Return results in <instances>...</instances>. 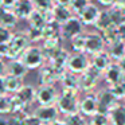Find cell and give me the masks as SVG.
<instances>
[{
	"label": "cell",
	"instance_id": "50",
	"mask_svg": "<svg viewBox=\"0 0 125 125\" xmlns=\"http://www.w3.org/2000/svg\"><path fill=\"white\" fill-rule=\"evenodd\" d=\"M6 92V85H4V77H0V94H4Z\"/></svg>",
	"mask_w": 125,
	"mask_h": 125
},
{
	"label": "cell",
	"instance_id": "58",
	"mask_svg": "<svg viewBox=\"0 0 125 125\" xmlns=\"http://www.w3.org/2000/svg\"><path fill=\"white\" fill-rule=\"evenodd\" d=\"M124 101H125V100H124Z\"/></svg>",
	"mask_w": 125,
	"mask_h": 125
},
{
	"label": "cell",
	"instance_id": "47",
	"mask_svg": "<svg viewBox=\"0 0 125 125\" xmlns=\"http://www.w3.org/2000/svg\"><path fill=\"white\" fill-rule=\"evenodd\" d=\"M114 6H116L117 8H118L120 11H121L122 14L125 15V0H116V3H114Z\"/></svg>",
	"mask_w": 125,
	"mask_h": 125
},
{
	"label": "cell",
	"instance_id": "23",
	"mask_svg": "<svg viewBox=\"0 0 125 125\" xmlns=\"http://www.w3.org/2000/svg\"><path fill=\"white\" fill-rule=\"evenodd\" d=\"M23 102L27 106H30L32 102H35L36 97V87H34L32 85H23V87L18 93H15Z\"/></svg>",
	"mask_w": 125,
	"mask_h": 125
},
{
	"label": "cell",
	"instance_id": "12",
	"mask_svg": "<svg viewBox=\"0 0 125 125\" xmlns=\"http://www.w3.org/2000/svg\"><path fill=\"white\" fill-rule=\"evenodd\" d=\"M98 112V100L97 93H86L83 98L79 100V113L83 116L92 117Z\"/></svg>",
	"mask_w": 125,
	"mask_h": 125
},
{
	"label": "cell",
	"instance_id": "1",
	"mask_svg": "<svg viewBox=\"0 0 125 125\" xmlns=\"http://www.w3.org/2000/svg\"><path fill=\"white\" fill-rule=\"evenodd\" d=\"M79 89H62L55 105L62 114H73L79 112Z\"/></svg>",
	"mask_w": 125,
	"mask_h": 125
},
{
	"label": "cell",
	"instance_id": "14",
	"mask_svg": "<svg viewBox=\"0 0 125 125\" xmlns=\"http://www.w3.org/2000/svg\"><path fill=\"white\" fill-rule=\"evenodd\" d=\"M100 12H101V10L98 8L97 4H94V3L90 1V3L81 11V14L77 15V16L81 19V22L83 23V26H94V23H95V20H97Z\"/></svg>",
	"mask_w": 125,
	"mask_h": 125
},
{
	"label": "cell",
	"instance_id": "13",
	"mask_svg": "<svg viewBox=\"0 0 125 125\" xmlns=\"http://www.w3.org/2000/svg\"><path fill=\"white\" fill-rule=\"evenodd\" d=\"M125 79V74L124 71L121 70L118 62H113L105 71H104V81L106 82L108 86L110 85H114L117 82H121Z\"/></svg>",
	"mask_w": 125,
	"mask_h": 125
},
{
	"label": "cell",
	"instance_id": "48",
	"mask_svg": "<svg viewBox=\"0 0 125 125\" xmlns=\"http://www.w3.org/2000/svg\"><path fill=\"white\" fill-rule=\"evenodd\" d=\"M97 1L101 4V6L106 7V8H109V7H112L114 3H116V0H97Z\"/></svg>",
	"mask_w": 125,
	"mask_h": 125
},
{
	"label": "cell",
	"instance_id": "4",
	"mask_svg": "<svg viewBox=\"0 0 125 125\" xmlns=\"http://www.w3.org/2000/svg\"><path fill=\"white\" fill-rule=\"evenodd\" d=\"M31 44L26 31H18L14 32V36L8 43V52H7V59H18L22 57V54L26 51L28 46Z\"/></svg>",
	"mask_w": 125,
	"mask_h": 125
},
{
	"label": "cell",
	"instance_id": "54",
	"mask_svg": "<svg viewBox=\"0 0 125 125\" xmlns=\"http://www.w3.org/2000/svg\"><path fill=\"white\" fill-rule=\"evenodd\" d=\"M0 125H8V120L6 117H0Z\"/></svg>",
	"mask_w": 125,
	"mask_h": 125
},
{
	"label": "cell",
	"instance_id": "9",
	"mask_svg": "<svg viewBox=\"0 0 125 125\" xmlns=\"http://www.w3.org/2000/svg\"><path fill=\"white\" fill-rule=\"evenodd\" d=\"M65 71L57 70V69H54L50 63L46 62L41 69H39V74H38L39 82H41V85H55L57 82H59L61 75H62Z\"/></svg>",
	"mask_w": 125,
	"mask_h": 125
},
{
	"label": "cell",
	"instance_id": "26",
	"mask_svg": "<svg viewBox=\"0 0 125 125\" xmlns=\"http://www.w3.org/2000/svg\"><path fill=\"white\" fill-rule=\"evenodd\" d=\"M62 89H79V81H78V75L71 71H69L66 69V71L61 75L59 79Z\"/></svg>",
	"mask_w": 125,
	"mask_h": 125
},
{
	"label": "cell",
	"instance_id": "7",
	"mask_svg": "<svg viewBox=\"0 0 125 125\" xmlns=\"http://www.w3.org/2000/svg\"><path fill=\"white\" fill-rule=\"evenodd\" d=\"M59 93H58L55 85H39L36 87L35 102L39 105H52L57 102Z\"/></svg>",
	"mask_w": 125,
	"mask_h": 125
},
{
	"label": "cell",
	"instance_id": "43",
	"mask_svg": "<svg viewBox=\"0 0 125 125\" xmlns=\"http://www.w3.org/2000/svg\"><path fill=\"white\" fill-rule=\"evenodd\" d=\"M26 125H43V122H42L34 113H31V114L27 113V117H26Z\"/></svg>",
	"mask_w": 125,
	"mask_h": 125
},
{
	"label": "cell",
	"instance_id": "20",
	"mask_svg": "<svg viewBox=\"0 0 125 125\" xmlns=\"http://www.w3.org/2000/svg\"><path fill=\"white\" fill-rule=\"evenodd\" d=\"M18 16L15 15V12L12 11V8H4L0 7V26H4L7 28L14 30L18 26Z\"/></svg>",
	"mask_w": 125,
	"mask_h": 125
},
{
	"label": "cell",
	"instance_id": "45",
	"mask_svg": "<svg viewBox=\"0 0 125 125\" xmlns=\"http://www.w3.org/2000/svg\"><path fill=\"white\" fill-rule=\"evenodd\" d=\"M117 26H118V31H120V39L125 42V19Z\"/></svg>",
	"mask_w": 125,
	"mask_h": 125
},
{
	"label": "cell",
	"instance_id": "46",
	"mask_svg": "<svg viewBox=\"0 0 125 125\" xmlns=\"http://www.w3.org/2000/svg\"><path fill=\"white\" fill-rule=\"evenodd\" d=\"M7 52H8V44L0 43V58H7Z\"/></svg>",
	"mask_w": 125,
	"mask_h": 125
},
{
	"label": "cell",
	"instance_id": "49",
	"mask_svg": "<svg viewBox=\"0 0 125 125\" xmlns=\"http://www.w3.org/2000/svg\"><path fill=\"white\" fill-rule=\"evenodd\" d=\"M16 0H1V7L4 8H12Z\"/></svg>",
	"mask_w": 125,
	"mask_h": 125
},
{
	"label": "cell",
	"instance_id": "10",
	"mask_svg": "<svg viewBox=\"0 0 125 125\" xmlns=\"http://www.w3.org/2000/svg\"><path fill=\"white\" fill-rule=\"evenodd\" d=\"M43 124H51L55 120L59 118V109L55 104L52 105H39L35 110L32 112Z\"/></svg>",
	"mask_w": 125,
	"mask_h": 125
},
{
	"label": "cell",
	"instance_id": "33",
	"mask_svg": "<svg viewBox=\"0 0 125 125\" xmlns=\"http://www.w3.org/2000/svg\"><path fill=\"white\" fill-rule=\"evenodd\" d=\"M108 89L112 92V94L117 98V100H125V79L121 82H117L114 85L108 86Z\"/></svg>",
	"mask_w": 125,
	"mask_h": 125
},
{
	"label": "cell",
	"instance_id": "30",
	"mask_svg": "<svg viewBox=\"0 0 125 125\" xmlns=\"http://www.w3.org/2000/svg\"><path fill=\"white\" fill-rule=\"evenodd\" d=\"M42 32H43V39L61 36V23L55 22V20L47 22L42 28Z\"/></svg>",
	"mask_w": 125,
	"mask_h": 125
},
{
	"label": "cell",
	"instance_id": "35",
	"mask_svg": "<svg viewBox=\"0 0 125 125\" xmlns=\"http://www.w3.org/2000/svg\"><path fill=\"white\" fill-rule=\"evenodd\" d=\"M28 39H30L31 44L39 43V42H43V32H42V28H34V27H28L26 30Z\"/></svg>",
	"mask_w": 125,
	"mask_h": 125
},
{
	"label": "cell",
	"instance_id": "28",
	"mask_svg": "<svg viewBox=\"0 0 125 125\" xmlns=\"http://www.w3.org/2000/svg\"><path fill=\"white\" fill-rule=\"evenodd\" d=\"M26 22H27L28 27L43 28V26L47 23V20H46V16H44V14L42 11H39V10H34V11L31 12V15L27 18Z\"/></svg>",
	"mask_w": 125,
	"mask_h": 125
},
{
	"label": "cell",
	"instance_id": "18",
	"mask_svg": "<svg viewBox=\"0 0 125 125\" xmlns=\"http://www.w3.org/2000/svg\"><path fill=\"white\" fill-rule=\"evenodd\" d=\"M90 63L92 66H94L95 69H98L100 71H105L109 66L113 63V59L110 58L108 50H104V51L98 52V54H94L90 57Z\"/></svg>",
	"mask_w": 125,
	"mask_h": 125
},
{
	"label": "cell",
	"instance_id": "22",
	"mask_svg": "<svg viewBox=\"0 0 125 125\" xmlns=\"http://www.w3.org/2000/svg\"><path fill=\"white\" fill-rule=\"evenodd\" d=\"M108 116L109 125H125V104H117Z\"/></svg>",
	"mask_w": 125,
	"mask_h": 125
},
{
	"label": "cell",
	"instance_id": "29",
	"mask_svg": "<svg viewBox=\"0 0 125 125\" xmlns=\"http://www.w3.org/2000/svg\"><path fill=\"white\" fill-rule=\"evenodd\" d=\"M110 24H113V22H112V18H110V15H109L108 8H106V10H102V11L100 12V15H98V18H97V20H95L93 27L95 28V31L102 32V31L105 30V28H108Z\"/></svg>",
	"mask_w": 125,
	"mask_h": 125
},
{
	"label": "cell",
	"instance_id": "2",
	"mask_svg": "<svg viewBox=\"0 0 125 125\" xmlns=\"http://www.w3.org/2000/svg\"><path fill=\"white\" fill-rule=\"evenodd\" d=\"M20 59L28 67V70H39L47 62L43 50L38 44H30L26 49V51L22 54Z\"/></svg>",
	"mask_w": 125,
	"mask_h": 125
},
{
	"label": "cell",
	"instance_id": "38",
	"mask_svg": "<svg viewBox=\"0 0 125 125\" xmlns=\"http://www.w3.org/2000/svg\"><path fill=\"white\" fill-rule=\"evenodd\" d=\"M26 117L27 112L24 113H10L8 116V125H26Z\"/></svg>",
	"mask_w": 125,
	"mask_h": 125
},
{
	"label": "cell",
	"instance_id": "8",
	"mask_svg": "<svg viewBox=\"0 0 125 125\" xmlns=\"http://www.w3.org/2000/svg\"><path fill=\"white\" fill-rule=\"evenodd\" d=\"M104 50H106V43L101 32H98V31L86 32V54L92 57Z\"/></svg>",
	"mask_w": 125,
	"mask_h": 125
},
{
	"label": "cell",
	"instance_id": "53",
	"mask_svg": "<svg viewBox=\"0 0 125 125\" xmlns=\"http://www.w3.org/2000/svg\"><path fill=\"white\" fill-rule=\"evenodd\" d=\"M55 4H66V6H69V3H70V0H54Z\"/></svg>",
	"mask_w": 125,
	"mask_h": 125
},
{
	"label": "cell",
	"instance_id": "36",
	"mask_svg": "<svg viewBox=\"0 0 125 125\" xmlns=\"http://www.w3.org/2000/svg\"><path fill=\"white\" fill-rule=\"evenodd\" d=\"M11 113V94L4 93L0 94V114Z\"/></svg>",
	"mask_w": 125,
	"mask_h": 125
},
{
	"label": "cell",
	"instance_id": "51",
	"mask_svg": "<svg viewBox=\"0 0 125 125\" xmlns=\"http://www.w3.org/2000/svg\"><path fill=\"white\" fill-rule=\"evenodd\" d=\"M50 125H67V122H66L65 120H61V118H58V120H55L54 122H51Z\"/></svg>",
	"mask_w": 125,
	"mask_h": 125
},
{
	"label": "cell",
	"instance_id": "17",
	"mask_svg": "<svg viewBox=\"0 0 125 125\" xmlns=\"http://www.w3.org/2000/svg\"><path fill=\"white\" fill-rule=\"evenodd\" d=\"M28 67L23 63L20 58L18 59H8L7 62V74L14 77H19V78H24L28 74Z\"/></svg>",
	"mask_w": 125,
	"mask_h": 125
},
{
	"label": "cell",
	"instance_id": "32",
	"mask_svg": "<svg viewBox=\"0 0 125 125\" xmlns=\"http://www.w3.org/2000/svg\"><path fill=\"white\" fill-rule=\"evenodd\" d=\"M27 108L28 106L16 94H11V113H24Z\"/></svg>",
	"mask_w": 125,
	"mask_h": 125
},
{
	"label": "cell",
	"instance_id": "3",
	"mask_svg": "<svg viewBox=\"0 0 125 125\" xmlns=\"http://www.w3.org/2000/svg\"><path fill=\"white\" fill-rule=\"evenodd\" d=\"M101 79H104V73L100 71L98 69H95L94 66H92V63H90L89 67L78 75L79 90L83 93H92L97 87Z\"/></svg>",
	"mask_w": 125,
	"mask_h": 125
},
{
	"label": "cell",
	"instance_id": "27",
	"mask_svg": "<svg viewBox=\"0 0 125 125\" xmlns=\"http://www.w3.org/2000/svg\"><path fill=\"white\" fill-rule=\"evenodd\" d=\"M101 35H102L104 41H105L106 43V47L110 46V44H113L114 42L120 41V31H118V26L117 24H110L108 28H105V30L101 32Z\"/></svg>",
	"mask_w": 125,
	"mask_h": 125
},
{
	"label": "cell",
	"instance_id": "24",
	"mask_svg": "<svg viewBox=\"0 0 125 125\" xmlns=\"http://www.w3.org/2000/svg\"><path fill=\"white\" fill-rule=\"evenodd\" d=\"M4 85H6V92L8 94H15L22 89L24 83H23V78L6 74L4 75Z\"/></svg>",
	"mask_w": 125,
	"mask_h": 125
},
{
	"label": "cell",
	"instance_id": "41",
	"mask_svg": "<svg viewBox=\"0 0 125 125\" xmlns=\"http://www.w3.org/2000/svg\"><path fill=\"white\" fill-rule=\"evenodd\" d=\"M108 11H109V15H110V18H112V22H113L114 24H120V23L125 19V15L122 14L114 4L112 7H109Z\"/></svg>",
	"mask_w": 125,
	"mask_h": 125
},
{
	"label": "cell",
	"instance_id": "6",
	"mask_svg": "<svg viewBox=\"0 0 125 125\" xmlns=\"http://www.w3.org/2000/svg\"><path fill=\"white\" fill-rule=\"evenodd\" d=\"M83 23L81 22L77 15H73L69 20H66L65 23L61 24V36L63 41H70L71 38H74L75 35L83 32Z\"/></svg>",
	"mask_w": 125,
	"mask_h": 125
},
{
	"label": "cell",
	"instance_id": "56",
	"mask_svg": "<svg viewBox=\"0 0 125 125\" xmlns=\"http://www.w3.org/2000/svg\"><path fill=\"white\" fill-rule=\"evenodd\" d=\"M43 125H50V124H43Z\"/></svg>",
	"mask_w": 125,
	"mask_h": 125
},
{
	"label": "cell",
	"instance_id": "16",
	"mask_svg": "<svg viewBox=\"0 0 125 125\" xmlns=\"http://www.w3.org/2000/svg\"><path fill=\"white\" fill-rule=\"evenodd\" d=\"M34 10L35 8H34V4L31 0H16L14 7H12V11L15 12L19 20H27V18L31 15Z\"/></svg>",
	"mask_w": 125,
	"mask_h": 125
},
{
	"label": "cell",
	"instance_id": "40",
	"mask_svg": "<svg viewBox=\"0 0 125 125\" xmlns=\"http://www.w3.org/2000/svg\"><path fill=\"white\" fill-rule=\"evenodd\" d=\"M34 4V8L39 10V11H49L54 7L55 1L54 0H31Z\"/></svg>",
	"mask_w": 125,
	"mask_h": 125
},
{
	"label": "cell",
	"instance_id": "5",
	"mask_svg": "<svg viewBox=\"0 0 125 125\" xmlns=\"http://www.w3.org/2000/svg\"><path fill=\"white\" fill-rule=\"evenodd\" d=\"M90 55H87L86 52H73L70 54L67 61V65H66V69L71 73L77 74H82L87 67L90 66Z\"/></svg>",
	"mask_w": 125,
	"mask_h": 125
},
{
	"label": "cell",
	"instance_id": "11",
	"mask_svg": "<svg viewBox=\"0 0 125 125\" xmlns=\"http://www.w3.org/2000/svg\"><path fill=\"white\" fill-rule=\"evenodd\" d=\"M97 100H98V112L101 113L109 114V112L118 104V100L112 94V92L106 87L97 93Z\"/></svg>",
	"mask_w": 125,
	"mask_h": 125
},
{
	"label": "cell",
	"instance_id": "52",
	"mask_svg": "<svg viewBox=\"0 0 125 125\" xmlns=\"http://www.w3.org/2000/svg\"><path fill=\"white\" fill-rule=\"evenodd\" d=\"M118 65H120V67H121V70L124 71V74H125V57L122 58V59H120V61H118Z\"/></svg>",
	"mask_w": 125,
	"mask_h": 125
},
{
	"label": "cell",
	"instance_id": "37",
	"mask_svg": "<svg viewBox=\"0 0 125 125\" xmlns=\"http://www.w3.org/2000/svg\"><path fill=\"white\" fill-rule=\"evenodd\" d=\"M89 125H109V116L105 113L97 112L89 120Z\"/></svg>",
	"mask_w": 125,
	"mask_h": 125
},
{
	"label": "cell",
	"instance_id": "31",
	"mask_svg": "<svg viewBox=\"0 0 125 125\" xmlns=\"http://www.w3.org/2000/svg\"><path fill=\"white\" fill-rule=\"evenodd\" d=\"M69 42L73 52H86V32L78 34Z\"/></svg>",
	"mask_w": 125,
	"mask_h": 125
},
{
	"label": "cell",
	"instance_id": "44",
	"mask_svg": "<svg viewBox=\"0 0 125 125\" xmlns=\"http://www.w3.org/2000/svg\"><path fill=\"white\" fill-rule=\"evenodd\" d=\"M6 58H0V77H4L7 74V62Z\"/></svg>",
	"mask_w": 125,
	"mask_h": 125
},
{
	"label": "cell",
	"instance_id": "25",
	"mask_svg": "<svg viewBox=\"0 0 125 125\" xmlns=\"http://www.w3.org/2000/svg\"><path fill=\"white\" fill-rule=\"evenodd\" d=\"M106 50H108L110 58L113 59V62H118L120 59H122L125 57V42L120 39V41L114 42L113 44L108 46Z\"/></svg>",
	"mask_w": 125,
	"mask_h": 125
},
{
	"label": "cell",
	"instance_id": "21",
	"mask_svg": "<svg viewBox=\"0 0 125 125\" xmlns=\"http://www.w3.org/2000/svg\"><path fill=\"white\" fill-rule=\"evenodd\" d=\"M52 11V16H54V20L58 23H65L66 20H69L71 16H73V11L70 10V7L66 6V4H54V7L51 8Z\"/></svg>",
	"mask_w": 125,
	"mask_h": 125
},
{
	"label": "cell",
	"instance_id": "34",
	"mask_svg": "<svg viewBox=\"0 0 125 125\" xmlns=\"http://www.w3.org/2000/svg\"><path fill=\"white\" fill-rule=\"evenodd\" d=\"M63 120L67 122V125H87L85 116L82 113H79V112L73 113V114H66Z\"/></svg>",
	"mask_w": 125,
	"mask_h": 125
},
{
	"label": "cell",
	"instance_id": "42",
	"mask_svg": "<svg viewBox=\"0 0 125 125\" xmlns=\"http://www.w3.org/2000/svg\"><path fill=\"white\" fill-rule=\"evenodd\" d=\"M14 36V31L11 28H7L4 26H0V43H4V44H8L10 41L12 39Z\"/></svg>",
	"mask_w": 125,
	"mask_h": 125
},
{
	"label": "cell",
	"instance_id": "19",
	"mask_svg": "<svg viewBox=\"0 0 125 125\" xmlns=\"http://www.w3.org/2000/svg\"><path fill=\"white\" fill-rule=\"evenodd\" d=\"M70 54H71V52H69L66 49H63V47H62L59 51H57L49 61H47V63H50V65H51L54 69H57V70L65 71Z\"/></svg>",
	"mask_w": 125,
	"mask_h": 125
},
{
	"label": "cell",
	"instance_id": "15",
	"mask_svg": "<svg viewBox=\"0 0 125 125\" xmlns=\"http://www.w3.org/2000/svg\"><path fill=\"white\" fill-rule=\"evenodd\" d=\"M62 43H63L62 36H55V38L43 39L41 47H42V50H43L44 55H46V59L47 61H49L57 51H59V50L62 49V47H63Z\"/></svg>",
	"mask_w": 125,
	"mask_h": 125
},
{
	"label": "cell",
	"instance_id": "55",
	"mask_svg": "<svg viewBox=\"0 0 125 125\" xmlns=\"http://www.w3.org/2000/svg\"><path fill=\"white\" fill-rule=\"evenodd\" d=\"M0 7H1V0H0Z\"/></svg>",
	"mask_w": 125,
	"mask_h": 125
},
{
	"label": "cell",
	"instance_id": "39",
	"mask_svg": "<svg viewBox=\"0 0 125 125\" xmlns=\"http://www.w3.org/2000/svg\"><path fill=\"white\" fill-rule=\"evenodd\" d=\"M90 3V0H70V3H69V7L70 10L73 11L74 15H79L81 11Z\"/></svg>",
	"mask_w": 125,
	"mask_h": 125
},
{
	"label": "cell",
	"instance_id": "57",
	"mask_svg": "<svg viewBox=\"0 0 125 125\" xmlns=\"http://www.w3.org/2000/svg\"><path fill=\"white\" fill-rule=\"evenodd\" d=\"M87 125H89V124H87Z\"/></svg>",
	"mask_w": 125,
	"mask_h": 125
}]
</instances>
